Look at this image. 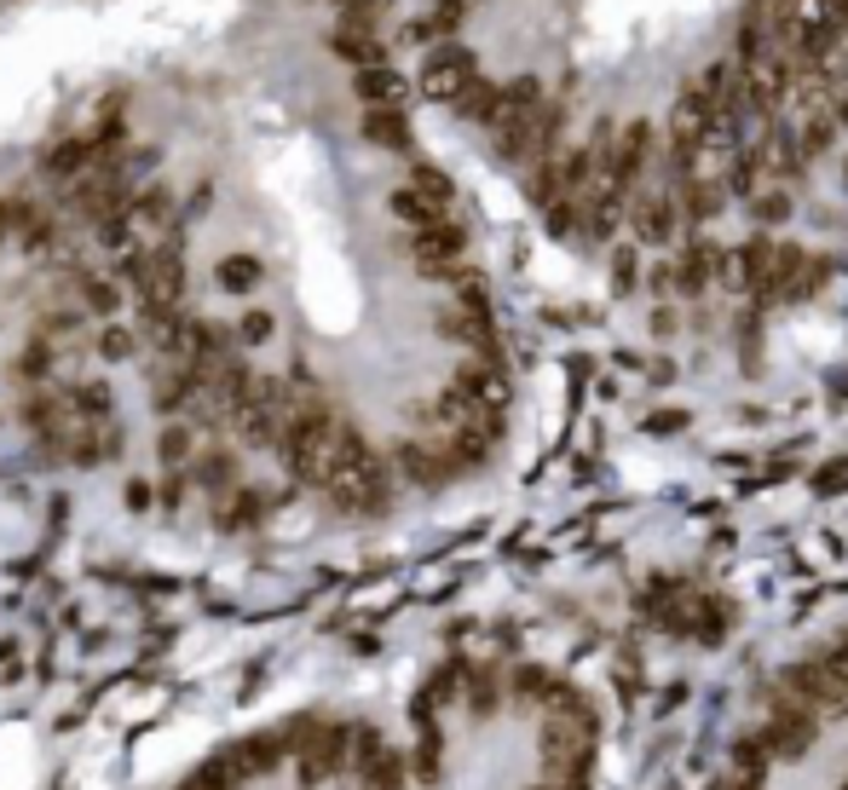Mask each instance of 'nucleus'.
<instances>
[{
  "label": "nucleus",
  "instance_id": "1",
  "mask_svg": "<svg viewBox=\"0 0 848 790\" xmlns=\"http://www.w3.org/2000/svg\"><path fill=\"white\" fill-rule=\"evenodd\" d=\"M347 739H353V733H335V727L312 733V744L300 751V785H323V779H330L335 767L353 756V751H347Z\"/></svg>",
  "mask_w": 848,
  "mask_h": 790
},
{
  "label": "nucleus",
  "instance_id": "2",
  "mask_svg": "<svg viewBox=\"0 0 848 790\" xmlns=\"http://www.w3.org/2000/svg\"><path fill=\"white\" fill-rule=\"evenodd\" d=\"M283 762V739H272V733H260V739H242V744H231L226 751V774L231 779H254V774H272V767Z\"/></svg>",
  "mask_w": 848,
  "mask_h": 790
},
{
  "label": "nucleus",
  "instance_id": "3",
  "mask_svg": "<svg viewBox=\"0 0 848 790\" xmlns=\"http://www.w3.org/2000/svg\"><path fill=\"white\" fill-rule=\"evenodd\" d=\"M70 202H75V208L87 214V219H98V226H105L110 214H121V208H128V191H121L110 173H93V179H75Z\"/></svg>",
  "mask_w": 848,
  "mask_h": 790
},
{
  "label": "nucleus",
  "instance_id": "4",
  "mask_svg": "<svg viewBox=\"0 0 848 790\" xmlns=\"http://www.w3.org/2000/svg\"><path fill=\"white\" fill-rule=\"evenodd\" d=\"M358 98H363V105H370V110H393L398 105V98H404V81L393 75V70H358Z\"/></svg>",
  "mask_w": 848,
  "mask_h": 790
},
{
  "label": "nucleus",
  "instance_id": "5",
  "mask_svg": "<svg viewBox=\"0 0 848 790\" xmlns=\"http://www.w3.org/2000/svg\"><path fill=\"white\" fill-rule=\"evenodd\" d=\"M17 237L29 242V249H52L58 242V226L47 208H35V202H17Z\"/></svg>",
  "mask_w": 848,
  "mask_h": 790
},
{
  "label": "nucleus",
  "instance_id": "6",
  "mask_svg": "<svg viewBox=\"0 0 848 790\" xmlns=\"http://www.w3.org/2000/svg\"><path fill=\"white\" fill-rule=\"evenodd\" d=\"M214 277H219V289H226V295H249L254 283H260V260L254 254H226Z\"/></svg>",
  "mask_w": 848,
  "mask_h": 790
},
{
  "label": "nucleus",
  "instance_id": "7",
  "mask_svg": "<svg viewBox=\"0 0 848 790\" xmlns=\"http://www.w3.org/2000/svg\"><path fill=\"white\" fill-rule=\"evenodd\" d=\"M93 156H98V139H64V145L47 156V173H81Z\"/></svg>",
  "mask_w": 848,
  "mask_h": 790
},
{
  "label": "nucleus",
  "instance_id": "8",
  "mask_svg": "<svg viewBox=\"0 0 848 790\" xmlns=\"http://www.w3.org/2000/svg\"><path fill=\"white\" fill-rule=\"evenodd\" d=\"M75 295H81V307H87V312H98V318H105V312H116V283L110 277H93V272H81L75 277Z\"/></svg>",
  "mask_w": 848,
  "mask_h": 790
},
{
  "label": "nucleus",
  "instance_id": "9",
  "mask_svg": "<svg viewBox=\"0 0 848 790\" xmlns=\"http://www.w3.org/2000/svg\"><path fill=\"white\" fill-rule=\"evenodd\" d=\"M70 404H75L81 421H110V387L105 381H81V387L70 393Z\"/></svg>",
  "mask_w": 848,
  "mask_h": 790
},
{
  "label": "nucleus",
  "instance_id": "10",
  "mask_svg": "<svg viewBox=\"0 0 848 790\" xmlns=\"http://www.w3.org/2000/svg\"><path fill=\"white\" fill-rule=\"evenodd\" d=\"M196 479L208 484V491H231V484H237V456L231 451H208L196 462Z\"/></svg>",
  "mask_w": 848,
  "mask_h": 790
},
{
  "label": "nucleus",
  "instance_id": "11",
  "mask_svg": "<svg viewBox=\"0 0 848 790\" xmlns=\"http://www.w3.org/2000/svg\"><path fill=\"white\" fill-rule=\"evenodd\" d=\"M363 133H370L381 151H398V145H404V116H393V110H370V116H363Z\"/></svg>",
  "mask_w": 848,
  "mask_h": 790
},
{
  "label": "nucleus",
  "instance_id": "12",
  "mask_svg": "<svg viewBox=\"0 0 848 790\" xmlns=\"http://www.w3.org/2000/svg\"><path fill=\"white\" fill-rule=\"evenodd\" d=\"M17 375H24V381H47V375H52V340H47V335L24 347V358H17Z\"/></svg>",
  "mask_w": 848,
  "mask_h": 790
},
{
  "label": "nucleus",
  "instance_id": "13",
  "mask_svg": "<svg viewBox=\"0 0 848 790\" xmlns=\"http://www.w3.org/2000/svg\"><path fill=\"white\" fill-rule=\"evenodd\" d=\"M133 347H139V340H133V330H121V323H110V330L98 335V352H105V358H128Z\"/></svg>",
  "mask_w": 848,
  "mask_h": 790
},
{
  "label": "nucleus",
  "instance_id": "14",
  "mask_svg": "<svg viewBox=\"0 0 848 790\" xmlns=\"http://www.w3.org/2000/svg\"><path fill=\"white\" fill-rule=\"evenodd\" d=\"M186 456H191V433H186V428H168V433H162V462H168V468H179Z\"/></svg>",
  "mask_w": 848,
  "mask_h": 790
},
{
  "label": "nucleus",
  "instance_id": "15",
  "mask_svg": "<svg viewBox=\"0 0 848 790\" xmlns=\"http://www.w3.org/2000/svg\"><path fill=\"white\" fill-rule=\"evenodd\" d=\"M231 785H237V779H231V774H226V767H219V762H214V767H202V774H191V779H186V785H179V790H231Z\"/></svg>",
  "mask_w": 848,
  "mask_h": 790
},
{
  "label": "nucleus",
  "instance_id": "16",
  "mask_svg": "<svg viewBox=\"0 0 848 790\" xmlns=\"http://www.w3.org/2000/svg\"><path fill=\"white\" fill-rule=\"evenodd\" d=\"M237 335L249 340V347H254V340H272V312H249L237 323Z\"/></svg>",
  "mask_w": 848,
  "mask_h": 790
},
{
  "label": "nucleus",
  "instance_id": "17",
  "mask_svg": "<svg viewBox=\"0 0 848 790\" xmlns=\"http://www.w3.org/2000/svg\"><path fill=\"white\" fill-rule=\"evenodd\" d=\"M254 514H260V496H237L231 514H226V525H231V531H242V525H254Z\"/></svg>",
  "mask_w": 848,
  "mask_h": 790
},
{
  "label": "nucleus",
  "instance_id": "18",
  "mask_svg": "<svg viewBox=\"0 0 848 790\" xmlns=\"http://www.w3.org/2000/svg\"><path fill=\"white\" fill-rule=\"evenodd\" d=\"M128 508H151V484H145V479L128 484Z\"/></svg>",
  "mask_w": 848,
  "mask_h": 790
}]
</instances>
